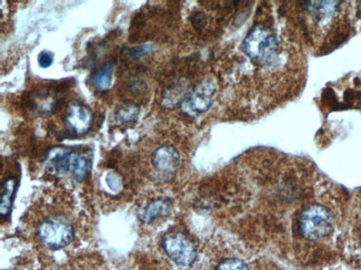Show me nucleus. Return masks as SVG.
<instances>
[{
	"mask_svg": "<svg viewBox=\"0 0 361 270\" xmlns=\"http://www.w3.org/2000/svg\"><path fill=\"white\" fill-rule=\"evenodd\" d=\"M299 235L311 244H328L336 235L337 214L327 202H316L302 208L297 221Z\"/></svg>",
	"mask_w": 361,
	"mask_h": 270,
	"instance_id": "obj_1",
	"label": "nucleus"
},
{
	"mask_svg": "<svg viewBox=\"0 0 361 270\" xmlns=\"http://www.w3.org/2000/svg\"><path fill=\"white\" fill-rule=\"evenodd\" d=\"M47 164L54 173L69 175L76 181H82L89 173L91 159L87 153L78 150L54 148L47 155Z\"/></svg>",
	"mask_w": 361,
	"mask_h": 270,
	"instance_id": "obj_2",
	"label": "nucleus"
},
{
	"mask_svg": "<svg viewBox=\"0 0 361 270\" xmlns=\"http://www.w3.org/2000/svg\"><path fill=\"white\" fill-rule=\"evenodd\" d=\"M242 50L256 65L266 67L272 65L277 56V38L272 29L258 24L250 30L242 42Z\"/></svg>",
	"mask_w": 361,
	"mask_h": 270,
	"instance_id": "obj_3",
	"label": "nucleus"
},
{
	"mask_svg": "<svg viewBox=\"0 0 361 270\" xmlns=\"http://www.w3.org/2000/svg\"><path fill=\"white\" fill-rule=\"evenodd\" d=\"M36 235L43 246L50 251L65 248L75 237V228L66 217L52 215L41 219Z\"/></svg>",
	"mask_w": 361,
	"mask_h": 270,
	"instance_id": "obj_4",
	"label": "nucleus"
},
{
	"mask_svg": "<svg viewBox=\"0 0 361 270\" xmlns=\"http://www.w3.org/2000/svg\"><path fill=\"white\" fill-rule=\"evenodd\" d=\"M163 247L169 260L180 267L191 266L197 260L195 244L182 232H169L165 235Z\"/></svg>",
	"mask_w": 361,
	"mask_h": 270,
	"instance_id": "obj_5",
	"label": "nucleus"
},
{
	"mask_svg": "<svg viewBox=\"0 0 361 270\" xmlns=\"http://www.w3.org/2000/svg\"><path fill=\"white\" fill-rule=\"evenodd\" d=\"M93 122L91 112L82 103L73 102L69 104L65 116V125L69 132L80 136L89 131Z\"/></svg>",
	"mask_w": 361,
	"mask_h": 270,
	"instance_id": "obj_6",
	"label": "nucleus"
},
{
	"mask_svg": "<svg viewBox=\"0 0 361 270\" xmlns=\"http://www.w3.org/2000/svg\"><path fill=\"white\" fill-rule=\"evenodd\" d=\"M180 157L174 146L161 145L152 155V164L161 175H174L179 166Z\"/></svg>",
	"mask_w": 361,
	"mask_h": 270,
	"instance_id": "obj_7",
	"label": "nucleus"
},
{
	"mask_svg": "<svg viewBox=\"0 0 361 270\" xmlns=\"http://www.w3.org/2000/svg\"><path fill=\"white\" fill-rule=\"evenodd\" d=\"M212 104V93L209 90L202 87L197 91L191 92V95H188L184 99L182 102V110L189 116H197L206 112Z\"/></svg>",
	"mask_w": 361,
	"mask_h": 270,
	"instance_id": "obj_8",
	"label": "nucleus"
},
{
	"mask_svg": "<svg viewBox=\"0 0 361 270\" xmlns=\"http://www.w3.org/2000/svg\"><path fill=\"white\" fill-rule=\"evenodd\" d=\"M171 207L172 205L168 198H155L146 202L139 209L138 216L142 222L149 224L159 217L167 216L170 213Z\"/></svg>",
	"mask_w": 361,
	"mask_h": 270,
	"instance_id": "obj_9",
	"label": "nucleus"
},
{
	"mask_svg": "<svg viewBox=\"0 0 361 270\" xmlns=\"http://www.w3.org/2000/svg\"><path fill=\"white\" fill-rule=\"evenodd\" d=\"M18 179L15 176H9L3 182L1 186V198H0V212L1 216H9L11 208H13V202H14V196L16 194L17 187H18Z\"/></svg>",
	"mask_w": 361,
	"mask_h": 270,
	"instance_id": "obj_10",
	"label": "nucleus"
},
{
	"mask_svg": "<svg viewBox=\"0 0 361 270\" xmlns=\"http://www.w3.org/2000/svg\"><path fill=\"white\" fill-rule=\"evenodd\" d=\"M114 63L108 61L101 69H98L93 76V84L95 87L101 90L108 89L112 84V72H114Z\"/></svg>",
	"mask_w": 361,
	"mask_h": 270,
	"instance_id": "obj_11",
	"label": "nucleus"
},
{
	"mask_svg": "<svg viewBox=\"0 0 361 270\" xmlns=\"http://www.w3.org/2000/svg\"><path fill=\"white\" fill-rule=\"evenodd\" d=\"M139 116V109L133 103H124L115 111L114 120L118 125H126L135 122Z\"/></svg>",
	"mask_w": 361,
	"mask_h": 270,
	"instance_id": "obj_12",
	"label": "nucleus"
},
{
	"mask_svg": "<svg viewBox=\"0 0 361 270\" xmlns=\"http://www.w3.org/2000/svg\"><path fill=\"white\" fill-rule=\"evenodd\" d=\"M215 270H250L244 260L237 257H228L218 264Z\"/></svg>",
	"mask_w": 361,
	"mask_h": 270,
	"instance_id": "obj_13",
	"label": "nucleus"
},
{
	"mask_svg": "<svg viewBox=\"0 0 361 270\" xmlns=\"http://www.w3.org/2000/svg\"><path fill=\"white\" fill-rule=\"evenodd\" d=\"M54 63V54L50 51H43L39 54L38 56V65H40L41 68L50 67Z\"/></svg>",
	"mask_w": 361,
	"mask_h": 270,
	"instance_id": "obj_14",
	"label": "nucleus"
},
{
	"mask_svg": "<svg viewBox=\"0 0 361 270\" xmlns=\"http://www.w3.org/2000/svg\"><path fill=\"white\" fill-rule=\"evenodd\" d=\"M193 22L196 28L204 27L205 24H206V16L204 14H201V13H197L193 17Z\"/></svg>",
	"mask_w": 361,
	"mask_h": 270,
	"instance_id": "obj_15",
	"label": "nucleus"
},
{
	"mask_svg": "<svg viewBox=\"0 0 361 270\" xmlns=\"http://www.w3.org/2000/svg\"><path fill=\"white\" fill-rule=\"evenodd\" d=\"M359 208H361V206ZM357 226H358V230H357V241H358L359 254H360L361 260V211L360 214H359L358 225Z\"/></svg>",
	"mask_w": 361,
	"mask_h": 270,
	"instance_id": "obj_16",
	"label": "nucleus"
}]
</instances>
